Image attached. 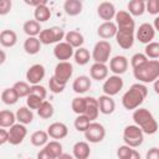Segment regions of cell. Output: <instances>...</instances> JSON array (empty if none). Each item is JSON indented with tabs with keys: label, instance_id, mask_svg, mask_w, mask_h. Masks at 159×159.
I'll use <instances>...</instances> for the list:
<instances>
[{
	"label": "cell",
	"instance_id": "1f68e13d",
	"mask_svg": "<svg viewBox=\"0 0 159 159\" xmlns=\"http://www.w3.org/2000/svg\"><path fill=\"white\" fill-rule=\"evenodd\" d=\"M43 150L50 155V158L57 159L63 152H62V144L58 140H51L47 142L46 145L43 147Z\"/></svg>",
	"mask_w": 159,
	"mask_h": 159
},
{
	"label": "cell",
	"instance_id": "7dc6e473",
	"mask_svg": "<svg viewBox=\"0 0 159 159\" xmlns=\"http://www.w3.org/2000/svg\"><path fill=\"white\" fill-rule=\"evenodd\" d=\"M145 11H148L150 15H158L159 14V2L158 0H149L145 2Z\"/></svg>",
	"mask_w": 159,
	"mask_h": 159
},
{
	"label": "cell",
	"instance_id": "f5cc1de1",
	"mask_svg": "<svg viewBox=\"0 0 159 159\" xmlns=\"http://www.w3.org/2000/svg\"><path fill=\"white\" fill-rule=\"evenodd\" d=\"M46 2H47L46 0H36V1L25 0V4H27V5H30V6H34V7H36V6H39V5H42V4H46Z\"/></svg>",
	"mask_w": 159,
	"mask_h": 159
},
{
	"label": "cell",
	"instance_id": "c3c4849f",
	"mask_svg": "<svg viewBox=\"0 0 159 159\" xmlns=\"http://www.w3.org/2000/svg\"><path fill=\"white\" fill-rule=\"evenodd\" d=\"M132 150H133V148H130V147H128L125 144L124 145H120L117 149V157L119 159H128L129 155H130V153H132Z\"/></svg>",
	"mask_w": 159,
	"mask_h": 159
},
{
	"label": "cell",
	"instance_id": "f546056e",
	"mask_svg": "<svg viewBox=\"0 0 159 159\" xmlns=\"http://www.w3.org/2000/svg\"><path fill=\"white\" fill-rule=\"evenodd\" d=\"M15 118L20 124L26 125V124H30L34 120V113L27 107H20L15 113Z\"/></svg>",
	"mask_w": 159,
	"mask_h": 159
},
{
	"label": "cell",
	"instance_id": "6f0895ef",
	"mask_svg": "<svg viewBox=\"0 0 159 159\" xmlns=\"http://www.w3.org/2000/svg\"><path fill=\"white\" fill-rule=\"evenodd\" d=\"M57 159H75L72 155H70V154H67V153H62Z\"/></svg>",
	"mask_w": 159,
	"mask_h": 159
},
{
	"label": "cell",
	"instance_id": "83f0119b",
	"mask_svg": "<svg viewBox=\"0 0 159 159\" xmlns=\"http://www.w3.org/2000/svg\"><path fill=\"white\" fill-rule=\"evenodd\" d=\"M128 14L133 16H142L145 11V2L143 0H130L127 5Z\"/></svg>",
	"mask_w": 159,
	"mask_h": 159
},
{
	"label": "cell",
	"instance_id": "4fadbf2b",
	"mask_svg": "<svg viewBox=\"0 0 159 159\" xmlns=\"http://www.w3.org/2000/svg\"><path fill=\"white\" fill-rule=\"evenodd\" d=\"M135 37H137V40L139 42L145 43V45L149 43V42H152L154 40V37H155V30H154L153 25L152 24H148V22L142 24L138 27V30H137Z\"/></svg>",
	"mask_w": 159,
	"mask_h": 159
},
{
	"label": "cell",
	"instance_id": "681fc988",
	"mask_svg": "<svg viewBox=\"0 0 159 159\" xmlns=\"http://www.w3.org/2000/svg\"><path fill=\"white\" fill-rule=\"evenodd\" d=\"M11 7H12L11 0H0V15L1 16L7 15L11 10Z\"/></svg>",
	"mask_w": 159,
	"mask_h": 159
},
{
	"label": "cell",
	"instance_id": "836d02e7",
	"mask_svg": "<svg viewBox=\"0 0 159 159\" xmlns=\"http://www.w3.org/2000/svg\"><path fill=\"white\" fill-rule=\"evenodd\" d=\"M73 58H75V62L80 66H84L89 62L91 60V53L88 51V48L86 47H80L77 48L75 52H73Z\"/></svg>",
	"mask_w": 159,
	"mask_h": 159
},
{
	"label": "cell",
	"instance_id": "30bf717a",
	"mask_svg": "<svg viewBox=\"0 0 159 159\" xmlns=\"http://www.w3.org/2000/svg\"><path fill=\"white\" fill-rule=\"evenodd\" d=\"M116 20V26L117 30H125V31H134L135 30V22L133 17L125 11V10H119L114 15Z\"/></svg>",
	"mask_w": 159,
	"mask_h": 159
},
{
	"label": "cell",
	"instance_id": "8fae6325",
	"mask_svg": "<svg viewBox=\"0 0 159 159\" xmlns=\"http://www.w3.org/2000/svg\"><path fill=\"white\" fill-rule=\"evenodd\" d=\"M9 138H7V143H10L11 145H19L24 142V139L27 135V129L24 124L20 123H15L14 125L10 127V129L7 130Z\"/></svg>",
	"mask_w": 159,
	"mask_h": 159
},
{
	"label": "cell",
	"instance_id": "e0dca14e",
	"mask_svg": "<svg viewBox=\"0 0 159 159\" xmlns=\"http://www.w3.org/2000/svg\"><path fill=\"white\" fill-rule=\"evenodd\" d=\"M47 134L52 139H63L68 134V128L62 122H55L47 127Z\"/></svg>",
	"mask_w": 159,
	"mask_h": 159
},
{
	"label": "cell",
	"instance_id": "680465c9",
	"mask_svg": "<svg viewBox=\"0 0 159 159\" xmlns=\"http://www.w3.org/2000/svg\"><path fill=\"white\" fill-rule=\"evenodd\" d=\"M27 159H31V158H27Z\"/></svg>",
	"mask_w": 159,
	"mask_h": 159
},
{
	"label": "cell",
	"instance_id": "7402d4cb",
	"mask_svg": "<svg viewBox=\"0 0 159 159\" xmlns=\"http://www.w3.org/2000/svg\"><path fill=\"white\" fill-rule=\"evenodd\" d=\"M91 122H93L94 119L98 118L99 114V108H98V102L97 98L93 97H86V109L83 113Z\"/></svg>",
	"mask_w": 159,
	"mask_h": 159
},
{
	"label": "cell",
	"instance_id": "9f6ffc18",
	"mask_svg": "<svg viewBox=\"0 0 159 159\" xmlns=\"http://www.w3.org/2000/svg\"><path fill=\"white\" fill-rule=\"evenodd\" d=\"M5 61H6V53L2 50H0V65H2Z\"/></svg>",
	"mask_w": 159,
	"mask_h": 159
},
{
	"label": "cell",
	"instance_id": "91938a15",
	"mask_svg": "<svg viewBox=\"0 0 159 159\" xmlns=\"http://www.w3.org/2000/svg\"><path fill=\"white\" fill-rule=\"evenodd\" d=\"M52 159H53V158H52Z\"/></svg>",
	"mask_w": 159,
	"mask_h": 159
},
{
	"label": "cell",
	"instance_id": "5bb4252c",
	"mask_svg": "<svg viewBox=\"0 0 159 159\" xmlns=\"http://www.w3.org/2000/svg\"><path fill=\"white\" fill-rule=\"evenodd\" d=\"M73 47L70 46L67 42L65 41H61L55 45L53 47V56L60 61V62H65L67 60H70L72 56H73Z\"/></svg>",
	"mask_w": 159,
	"mask_h": 159
},
{
	"label": "cell",
	"instance_id": "7bdbcfd3",
	"mask_svg": "<svg viewBox=\"0 0 159 159\" xmlns=\"http://www.w3.org/2000/svg\"><path fill=\"white\" fill-rule=\"evenodd\" d=\"M147 61H148V58L145 57V55L138 52V53H134L132 56V58H130V66H132L133 70H135V68L140 67L142 65H144Z\"/></svg>",
	"mask_w": 159,
	"mask_h": 159
},
{
	"label": "cell",
	"instance_id": "d6986e66",
	"mask_svg": "<svg viewBox=\"0 0 159 159\" xmlns=\"http://www.w3.org/2000/svg\"><path fill=\"white\" fill-rule=\"evenodd\" d=\"M97 102H98V108H99V112L102 114H112L116 109V102L112 97L109 96H106V94H102L99 96V98H97Z\"/></svg>",
	"mask_w": 159,
	"mask_h": 159
},
{
	"label": "cell",
	"instance_id": "f6af8a7d",
	"mask_svg": "<svg viewBox=\"0 0 159 159\" xmlns=\"http://www.w3.org/2000/svg\"><path fill=\"white\" fill-rule=\"evenodd\" d=\"M45 99H41L40 97H36V96H34V94H29L27 97H26V107L29 108V109H36L37 111V108L41 106V103L43 102Z\"/></svg>",
	"mask_w": 159,
	"mask_h": 159
},
{
	"label": "cell",
	"instance_id": "e575fe53",
	"mask_svg": "<svg viewBox=\"0 0 159 159\" xmlns=\"http://www.w3.org/2000/svg\"><path fill=\"white\" fill-rule=\"evenodd\" d=\"M30 142L34 147H45L48 142V134L45 130H36L31 134Z\"/></svg>",
	"mask_w": 159,
	"mask_h": 159
},
{
	"label": "cell",
	"instance_id": "3957f363",
	"mask_svg": "<svg viewBox=\"0 0 159 159\" xmlns=\"http://www.w3.org/2000/svg\"><path fill=\"white\" fill-rule=\"evenodd\" d=\"M133 76L139 83H152L155 82L159 77V61L148 60L140 67L133 70Z\"/></svg>",
	"mask_w": 159,
	"mask_h": 159
},
{
	"label": "cell",
	"instance_id": "f907efd6",
	"mask_svg": "<svg viewBox=\"0 0 159 159\" xmlns=\"http://www.w3.org/2000/svg\"><path fill=\"white\" fill-rule=\"evenodd\" d=\"M145 159H159V148H150L145 154Z\"/></svg>",
	"mask_w": 159,
	"mask_h": 159
},
{
	"label": "cell",
	"instance_id": "ac0fdd59",
	"mask_svg": "<svg viewBox=\"0 0 159 159\" xmlns=\"http://www.w3.org/2000/svg\"><path fill=\"white\" fill-rule=\"evenodd\" d=\"M116 12H117V10H116L114 5L109 1H103L97 7V14L102 20H104V22L106 21H112L114 19Z\"/></svg>",
	"mask_w": 159,
	"mask_h": 159
},
{
	"label": "cell",
	"instance_id": "8992f818",
	"mask_svg": "<svg viewBox=\"0 0 159 159\" xmlns=\"http://www.w3.org/2000/svg\"><path fill=\"white\" fill-rule=\"evenodd\" d=\"M111 53H112V45L106 40H99L93 46L91 58L96 63H106L109 61Z\"/></svg>",
	"mask_w": 159,
	"mask_h": 159
},
{
	"label": "cell",
	"instance_id": "4dcf8cb0",
	"mask_svg": "<svg viewBox=\"0 0 159 159\" xmlns=\"http://www.w3.org/2000/svg\"><path fill=\"white\" fill-rule=\"evenodd\" d=\"M22 30L27 35V37H37L42 29H41V25L36 20H27L24 22Z\"/></svg>",
	"mask_w": 159,
	"mask_h": 159
},
{
	"label": "cell",
	"instance_id": "484cf974",
	"mask_svg": "<svg viewBox=\"0 0 159 159\" xmlns=\"http://www.w3.org/2000/svg\"><path fill=\"white\" fill-rule=\"evenodd\" d=\"M17 42V35L14 30H2L0 32V45L4 47H14Z\"/></svg>",
	"mask_w": 159,
	"mask_h": 159
},
{
	"label": "cell",
	"instance_id": "6da1fadb",
	"mask_svg": "<svg viewBox=\"0 0 159 159\" xmlns=\"http://www.w3.org/2000/svg\"><path fill=\"white\" fill-rule=\"evenodd\" d=\"M148 96V88L143 83H134L122 97V104L128 111H134L144 102Z\"/></svg>",
	"mask_w": 159,
	"mask_h": 159
},
{
	"label": "cell",
	"instance_id": "f1b7e54d",
	"mask_svg": "<svg viewBox=\"0 0 159 159\" xmlns=\"http://www.w3.org/2000/svg\"><path fill=\"white\" fill-rule=\"evenodd\" d=\"M34 17H35V20L39 24L50 20V17H51V10L47 6V2L46 4H42V5H39V6L35 7V10H34Z\"/></svg>",
	"mask_w": 159,
	"mask_h": 159
},
{
	"label": "cell",
	"instance_id": "44dd1931",
	"mask_svg": "<svg viewBox=\"0 0 159 159\" xmlns=\"http://www.w3.org/2000/svg\"><path fill=\"white\" fill-rule=\"evenodd\" d=\"M92 86V81L88 76H78L75 78L73 83H72V89L73 92L78 93V94H82V93H86Z\"/></svg>",
	"mask_w": 159,
	"mask_h": 159
},
{
	"label": "cell",
	"instance_id": "74e56055",
	"mask_svg": "<svg viewBox=\"0 0 159 159\" xmlns=\"http://www.w3.org/2000/svg\"><path fill=\"white\" fill-rule=\"evenodd\" d=\"M55 113V109H53V106L48 102V101H43L41 103V106L37 108V114L40 118L42 119H48L53 116Z\"/></svg>",
	"mask_w": 159,
	"mask_h": 159
},
{
	"label": "cell",
	"instance_id": "2e32d148",
	"mask_svg": "<svg viewBox=\"0 0 159 159\" xmlns=\"http://www.w3.org/2000/svg\"><path fill=\"white\" fill-rule=\"evenodd\" d=\"M117 43L123 50H129L134 45V31H125V30H117L114 36Z\"/></svg>",
	"mask_w": 159,
	"mask_h": 159
},
{
	"label": "cell",
	"instance_id": "d590c367",
	"mask_svg": "<svg viewBox=\"0 0 159 159\" xmlns=\"http://www.w3.org/2000/svg\"><path fill=\"white\" fill-rule=\"evenodd\" d=\"M15 113H12L9 109L0 111V128H10L15 124Z\"/></svg>",
	"mask_w": 159,
	"mask_h": 159
},
{
	"label": "cell",
	"instance_id": "ffe728a7",
	"mask_svg": "<svg viewBox=\"0 0 159 159\" xmlns=\"http://www.w3.org/2000/svg\"><path fill=\"white\" fill-rule=\"evenodd\" d=\"M97 34L101 39L103 40H108V39H112L116 36L117 34V26L113 21H106L103 24H101L97 29Z\"/></svg>",
	"mask_w": 159,
	"mask_h": 159
},
{
	"label": "cell",
	"instance_id": "816d5d0a",
	"mask_svg": "<svg viewBox=\"0 0 159 159\" xmlns=\"http://www.w3.org/2000/svg\"><path fill=\"white\" fill-rule=\"evenodd\" d=\"M7 138H9V134H7V130L4 129V128H0V145L7 143Z\"/></svg>",
	"mask_w": 159,
	"mask_h": 159
},
{
	"label": "cell",
	"instance_id": "ab89813d",
	"mask_svg": "<svg viewBox=\"0 0 159 159\" xmlns=\"http://www.w3.org/2000/svg\"><path fill=\"white\" fill-rule=\"evenodd\" d=\"M71 108L77 116L83 114L84 109H86V97H76V98H73L72 102H71Z\"/></svg>",
	"mask_w": 159,
	"mask_h": 159
},
{
	"label": "cell",
	"instance_id": "277c9868",
	"mask_svg": "<svg viewBox=\"0 0 159 159\" xmlns=\"http://www.w3.org/2000/svg\"><path fill=\"white\" fill-rule=\"evenodd\" d=\"M123 140L125 145L130 148H138L139 145L143 144L144 134L138 125L130 124V125H127L123 130Z\"/></svg>",
	"mask_w": 159,
	"mask_h": 159
},
{
	"label": "cell",
	"instance_id": "b9f144b4",
	"mask_svg": "<svg viewBox=\"0 0 159 159\" xmlns=\"http://www.w3.org/2000/svg\"><path fill=\"white\" fill-rule=\"evenodd\" d=\"M89 123H91V120H89L84 114H80V116L76 117V119H75V122H73V125H75L76 130L84 133V130L88 128Z\"/></svg>",
	"mask_w": 159,
	"mask_h": 159
},
{
	"label": "cell",
	"instance_id": "ee69618b",
	"mask_svg": "<svg viewBox=\"0 0 159 159\" xmlns=\"http://www.w3.org/2000/svg\"><path fill=\"white\" fill-rule=\"evenodd\" d=\"M48 88H50V91H51L52 93L57 94V93H62L63 89L66 88V86L62 84V83H60L53 76H51L50 80H48Z\"/></svg>",
	"mask_w": 159,
	"mask_h": 159
},
{
	"label": "cell",
	"instance_id": "603a6c76",
	"mask_svg": "<svg viewBox=\"0 0 159 159\" xmlns=\"http://www.w3.org/2000/svg\"><path fill=\"white\" fill-rule=\"evenodd\" d=\"M108 67L106 63H93L89 68V76L92 80L96 81H103L108 77Z\"/></svg>",
	"mask_w": 159,
	"mask_h": 159
},
{
	"label": "cell",
	"instance_id": "8d00e7d4",
	"mask_svg": "<svg viewBox=\"0 0 159 159\" xmlns=\"http://www.w3.org/2000/svg\"><path fill=\"white\" fill-rule=\"evenodd\" d=\"M0 97H1V101H2L5 104H7V106H12V104H15V103L19 101V96L16 94V92H15V89H14L12 87L5 88V89L1 92Z\"/></svg>",
	"mask_w": 159,
	"mask_h": 159
},
{
	"label": "cell",
	"instance_id": "52a82bcc",
	"mask_svg": "<svg viewBox=\"0 0 159 159\" xmlns=\"http://www.w3.org/2000/svg\"><path fill=\"white\" fill-rule=\"evenodd\" d=\"M123 86H124L123 78L120 76L113 75V76H109V77H107L104 80L103 86H102V89H103V93L106 96L113 97V96H116V94H118L120 92V89L123 88Z\"/></svg>",
	"mask_w": 159,
	"mask_h": 159
},
{
	"label": "cell",
	"instance_id": "11a10c76",
	"mask_svg": "<svg viewBox=\"0 0 159 159\" xmlns=\"http://www.w3.org/2000/svg\"><path fill=\"white\" fill-rule=\"evenodd\" d=\"M128 159H140V154H139V152H138V150H135V149H133Z\"/></svg>",
	"mask_w": 159,
	"mask_h": 159
},
{
	"label": "cell",
	"instance_id": "cb8c5ba5",
	"mask_svg": "<svg viewBox=\"0 0 159 159\" xmlns=\"http://www.w3.org/2000/svg\"><path fill=\"white\" fill-rule=\"evenodd\" d=\"M75 159H88L91 155V148L87 142H77L72 148Z\"/></svg>",
	"mask_w": 159,
	"mask_h": 159
},
{
	"label": "cell",
	"instance_id": "db71d44e",
	"mask_svg": "<svg viewBox=\"0 0 159 159\" xmlns=\"http://www.w3.org/2000/svg\"><path fill=\"white\" fill-rule=\"evenodd\" d=\"M36 159H52V158H50V155L43 150V149H41L39 153H37V158Z\"/></svg>",
	"mask_w": 159,
	"mask_h": 159
},
{
	"label": "cell",
	"instance_id": "f35d334b",
	"mask_svg": "<svg viewBox=\"0 0 159 159\" xmlns=\"http://www.w3.org/2000/svg\"><path fill=\"white\" fill-rule=\"evenodd\" d=\"M144 55L147 58H152V60L159 58V42L152 41V42L147 43L145 48H144Z\"/></svg>",
	"mask_w": 159,
	"mask_h": 159
},
{
	"label": "cell",
	"instance_id": "5b68a950",
	"mask_svg": "<svg viewBox=\"0 0 159 159\" xmlns=\"http://www.w3.org/2000/svg\"><path fill=\"white\" fill-rule=\"evenodd\" d=\"M65 31L60 26H52L48 29H42L39 34V41L41 45H51V43H58L61 40L65 39Z\"/></svg>",
	"mask_w": 159,
	"mask_h": 159
},
{
	"label": "cell",
	"instance_id": "9a60e30c",
	"mask_svg": "<svg viewBox=\"0 0 159 159\" xmlns=\"http://www.w3.org/2000/svg\"><path fill=\"white\" fill-rule=\"evenodd\" d=\"M128 60L125 56H122V55H118V56H114L112 58H109V71H112L114 75L117 76H120L123 73L127 72L128 70Z\"/></svg>",
	"mask_w": 159,
	"mask_h": 159
},
{
	"label": "cell",
	"instance_id": "ba28073f",
	"mask_svg": "<svg viewBox=\"0 0 159 159\" xmlns=\"http://www.w3.org/2000/svg\"><path fill=\"white\" fill-rule=\"evenodd\" d=\"M106 137V128L98 122H91L88 128L84 130V138L89 143H99Z\"/></svg>",
	"mask_w": 159,
	"mask_h": 159
},
{
	"label": "cell",
	"instance_id": "7c38bea8",
	"mask_svg": "<svg viewBox=\"0 0 159 159\" xmlns=\"http://www.w3.org/2000/svg\"><path fill=\"white\" fill-rule=\"evenodd\" d=\"M46 75V70L41 63H35L32 66L29 67V70L26 71V80L27 83H30L31 86L34 84H40V82L45 78Z\"/></svg>",
	"mask_w": 159,
	"mask_h": 159
},
{
	"label": "cell",
	"instance_id": "60d3db41",
	"mask_svg": "<svg viewBox=\"0 0 159 159\" xmlns=\"http://www.w3.org/2000/svg\"><path fill=\"white\" fill-rule=\"evenodd\" d=\"M12 88L15 89L16 94L19 96V98L21 97H27L30 94V84L25 81H19V82H15Z\"/></svg>",
	"mask_w": 159,
	"mask_h": 159
},
{
	"label": "cell",
	"instance_id": "d4e9b609",
	"mask_svg": "<svg viewBox=\"0 0 159 159\" xmlns=\"http://www.w3.org/2000/svg\"><path fill=\"white\" fill-rule=\"evenodd\" d=\"M65 42H67L73 48H80V47H82V45L84 42V37L80 31L71 30L65 34Z\"/></svg>",
	"mask_w": 159,
	"mask_h": 159
},
{
	"label": "cell",
	"instance_id": "d6a6232c",
	"mask_svg": "<svg viewBox=\"0 0 159 159\" xmlns=\"http://www.w3.org/2000/svg\"><path fill=\"white\" fill-rule=\"evenodd\" d=\"M24 50L27 55H36L41 50V42L37 37H27L24 42Z\"/></svg>",
	"mask_w": 159,
	"mask_h": 159
},
{
	"label": "cell",
	"instance_id": "bcb514c9",
	"mask_svg": "<svg viewBox=\"0 0 159 159\" xmlns=\"http://www.w3.org/2000/svg\"><path fill=\"white\" fill-rule=\"evenodd\" d=\"M30 94H34L36 97H40L41 99H45L47 96V89L41 84H34V86H30Z\"/></svg>",
	"mask_w": 159,
	"mask_h": 159
},
{
	"label": "cell",
	"instance_id": "9c48e42d",
	"mask_svg": "<svg viewBox=\"0 0 159 159\" xmlns=\"http://www.w3.org/2000/svg\"><path fill=\"white\" fill-rule=\"evenodd\" d=\"M72 73H73V66L68 62V61H65V62H58L56 66H55V72H53V77L62 84H67V82L70 81V78L72 77Z\"/></svg>",
	"mask_w": 159,
	"mask_h": 159
},
{
	"label": "cell",
	"instance_id": "4316f807",
	"mask_svg": "<svg viewBox=\"0 0 159 159\" xmlns=\"http://www.w3.org/2000/svg\"><path fill=\"white\" fill-rule=\"evenodd\" d=\"M83 4L80 0H66L63 4V10L68 16H77L82 12Z\"/></svg>",
	"mask_w": 159,
	"mask_h": 159
},
{
	"label": "cell",
	"instance_id": "7a4b0ae2",
	"mask_svg": "<svg viewBox=\"0 0 159 159\" xmlns=\"http://www.w3.org/2000/svg\"><path fill=\"white\" fill-rule=\"evenodd\" d=\"M133 120L135 125H138L143 134H154L158 130V122L154 118L153 113L147 108H137L133 112Z\"/></svg>",
	"mask_w": 159,
	"mask_h": 159
}]
</instances>
